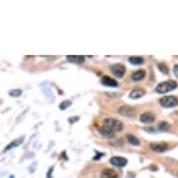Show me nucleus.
Instances as JSON below:
<instances>
[{
  "label": "nucleus",
  "mask_w": 178,
  "mask_h": 178,
  "mask_svg": "<svg viewBox=\"0 0 178 178\" xmlns=\"http://www.w3.org/2000/svg\"><path fill=\"white\" fill-rule=\"evenodd\" d=\"M178 87V84L174 80H167L164 82H161L156 87V92L159 93H166L175 90Z\"/></svg>",
  "instance_id": "f257e3e1"
},
{
  "label": "nucleus",
  "mask_w": 178,
  "mask_h": 178,
  "mask_svg": "<svg viewBox=\"0 0 178 178\" xmlns=\"http://www.w3.org/2000/svg\"><path fill=\"white\" fill-rule=\"evenodd\" d=\"M103 126L108 128L111 130H113L114 133H116V132H120V130L123 129V123L118 120H115V118H112V117H107L104 120Z\"/></svg>",
  "instance_id": "f03ea898"
},
{
  "label": "nucleus",
  "mask_w": 178,
  "mask_h": 178,
  "mask_svg": "<svg viewBox=\"0 0 178 178\" xmlns=\"http://www.w3.org/2000/svg\"><path fill=\"white\" fill-rule=\"evenodd\" d=\"M159 104L162 107L165 108H171L174 107L178 104V98L175 96H163L162 98L159 99Z\"/></svg>",
  "instance_id": "7ed1b4c3"
},
{
  "label": "nucleus",
  "mask_w": 178,
  "mask_h": 178,
  "mask_svg": "<svg viewBox=\"0 0 178 178\" xmlns=\"http://www.w3.org/2000/svg\"><path fill=\"white\" fill-rule=\"evenodd\" d=\"M110 70H111L112 74H113L115 76H117V78H118V79L122 78V76L125 75V73H126V68L121 63L113 64L110 67Z\"/></svg>",
  "instance_id": "20e7f679"
},
{
  "label": "nucleus",
  "mask_w": 178,
  "mask_h": 178,
  "mask_svg": "<svg viewBox=\"0 0 178 178\" xmlns=\"http://www.w3.org/2000/svg\"><path fill=\"white\" fill-rule=\"evenodd\" d=\"M118 113L124 117H133L135 116V110L133 107H132V106L130 105H122L118 108Z\"/></svg>",
  "instance_id": "39448f33"
},
{
  "label": "nucleus",
  "mask_w": 178,
  "mask_h": 178,
  "mask_svg": "<svg viewBox=\"0 0 178 178\" xmlns=\"http://www.w3.org/2000/svg\"><path fill=\"white\" fill-rule=\"evenodd\" d=\"M110 163L112 165L116 166V167H124L126 166L128 163V161L125 158H122V157H113L110 159Z\"/></svg>",
  "instance_id": "423d86ee"
},
{
  "label": "nucleus",
  "mask_w": 178,
  "mask_h": 178,
  "mask_svg": "<svg viewBox=\"0 0 178 178\" xmlns=\"http://www.w3.org/2000/svg\"><path fill=\"white\" fill-rule=\"evenodd\" d=\"M155 115L151 112H145V113L141 114L140 116V121L143 122V123H146V124H150L152 122H154L155 120Z\"/></svg>",
  "instance_id": "0eeeda50"
},
{
  "label": "nucleus",
  "mask_w": 178,
  "mask_h": 178,
  "mask_svg": "<svg viewBox=\"0 0 178 178\" xmlns=\"http://www.w3.org/2000/svg\"><path fill=\"white\" fill-rule=\"evenodd\" d=\"M150 148L155 152L161 153L167 150L168 145L166 143H151L150 144Z\"/></svg>",
  "instance_id": "6e6552de"
},
{
  "label": "nucleus",
  "mask_w": 178,
  "mask_h": 178,
  "mask_svg": "<svg viewBox=\"0 0 178 178\" xmlns=\"http://www.w3.org/2000/svg\"><path fill=\"white\" fill-rule=\"evenodd\" d=\"M101 178H118V174L113 169H104L101 173Z\"/></svg>",
  "instance_id": "1a4fd4ad"
},
{
  "label": "nucleus",
  "mask_w": 178,
  "mask_h": 178,
  "mask_svg": "<svg viewBox=\"0 0 178 178\" xmlns=\"http://www.w3.org/2000/svg\"><path fill=\"white\" fill-rule=\"evenodd\" d=\"M146 92L141 88H135L133 90L130 92V98L132 99H139L141 97H143L145 95Z\"/></svg>",
  "instance_id": "9d476101"
},
{
  "label": "nucleus",
  "mask_w": 178,
  "mask_h": 178,
  "mask_svg": "<svg viewBox=\"0 0 178 178\" xmlns=\"http://www.w3.org/2000/svg\"><path fill=\"white\" fill-rule=\"evenodd\" d=\"M101 82H102L103 85L108 86V87H117L118 85L117 82L114 79L110 78V76H103V79H102V80H101Z\"/></svg>",
  "instance_id": "9b49d317"
},
{
  "label": "nucleus",
  "mask_w": 178,
  "mask_h": 178,
  "mask_svg": "<svg viewBox=\"0 0 178 178\" xmlns=\"http://www.w3.org/2000/svg\"><path fill=\"white\" fill-rule=\"evenodd\" d=\"M66 59L70 63H74L78 64H81L85 61L84 56H80V55H67Z\"/></svg>",
  "instance_id": "f8f14e48"
},
{
  "label": "nucleus",
  "mask_w": 178,
  "mask_h": 178,
  "mask_svg": "<svg viewBox=\"0 0 178 178\" xmlns=\"http://www.w3.org/2000/svg\"><path fill=\"white\" fill-rule=\"evenodd\" d=\"M98 132H99L101 134H102V135L105 136V137H108V138L113 137V136L115 135V133L113 132V130H111L110 129L106 128V127H104V126L98 127Z\"/></svg>",
  "instance_id": "ddd939ff"
},
{
  "label": "nucleus",
  "mask_w": 178,
  "mask_h": 178,
  "mask_svg": "<svg viewBox=\"0 0 178 178\" xmlns=\"http://www.w3.org/2000/svg\"><path fill=\"white\" fill-rule=\"evenodd\" d=\"M145 76H146V71L144 69H140L132 75V79L133 81H139L143 79Z\"/></svg>",
  "instance_id": "4468645a"
},
{
  "label": "nucleus",
  "mask_w": 178,
  "mask_h": 178,
  "mask_svg": "<svg viewBox=\"0 0 178 178\" xmlns=\"http://www.w3.org/2000/svg\"><path fill=\"white\" fill-rule=\"evenodd\" d=\"M22 142H23V138H22V137L20 138V139L14 140L13 142H11L9 145H8L7 146H6V148L4 149V152L9 151V149H11V148H13V147H16V146H20V145L22 143Z\"/></svg>",
  "instance_id": "2eb2a0df"
},
{
  "label": "nucleus",
  "mask_w": 178,
  "mask_h": 178,
  "mask_svg": "<svg viewBox=\"0 0 178 178\" xmlns=\"http://www.w3.org/2000/svg\"><path fill=\"white\" fill-rule=\"evenodd\" d=\"M129 62L133 65H139L144 63V59L140 56H130L129 58Z\"/></svg>",
  "instance_id": "dca6fc26"
},
{
  "label": "nucleus",
  "mask_w": 178,
  "mask_h": 178,
  "mask_svg": "<svg viewBox=\"0 0 178 178\" xmlns=\"http://www.w3.org/2000/svg\"><path fill=\"white\" fill-rule=\"evenodd\" d=\"M126 138H127V141L130 145H133V146H139L140 145V141L138 140V138L135 137V136L133 134H127Z\"/></svg>",
  "instance_id": "f3484780"
},
{
  "label": "nucleus",
  "mask_w": 178,
  "mask_h": 178,
  "mask_svg": "<svg viewBox=\"0 0 178 178\" xmlns=\"http://www.w3.org/2000/svg\"><path fill=\"white\" fill-rule=\"evenodd\" d=\"M169 129H170V125L167 122L163 121L159 124V130H161V132H167V130H169Z\"/></svg>",
  "instance_id": "a211bd4d"
},
{
  "label": "nucleus",
  "mask_w": 178,
  "mask_h": 178,
  "mask_svg": "<svg viewBox=\"0 0 178 178\" xmlns=\"http://www.w3.org/2000/svg\"><path fill=\"white\" fill-rule=\"evenodd\" d=\"M22 94V91L20 90V89H17V90H12L9 92V95L11 97H14V98H17V97H20Z\"/></svg>",
  "instance_id": "6ab92c4d"
},
{
  "label": "nucleus",
  "mask_w": 178,
  "mask_h": 178,
  "mask_svg": "<svg viewBox=\"0 0 178 178\" xmlns=\"http://www.w3.org/2000/svg\"><path fill=\"white\" fill-rule=\"evenodd\" d=\"M158 68L159 69L161 72L164 73L165 75H167L169 73V68L167 67V65H165L164 63H159L158 64Z\"/></svg>",
  "instance_id": "aec40b11"
},
{
  "label": "nucleus",
  "mask_w": 178,
  "mask_h": 178,
  "mask_svg": "<svg viewBox=\"0 0 178 178\" xmlns=\"http://www.w3.org/2000/svg\"><path fill=\"white\" fill-rule=\"evenodd\" d=\"M71 104H72L71 101H63V102H62L60 104V108L62 110H64V109H66L67 107H69Z\"/></svg>",
  "instance_id": "412c9836"
},
{
  "label": "nucleus",
  "mask_w": 178,
  "mask_h": 178,
  "mask_svg": "<svg viewBox=\"0 0 178 178\" xmlns=\"http://www.w3.org/2000/svg\"><path fill=\"white\" fill-rule=\"evenodd\" d=\"M174 74L176 78L178 79V64H175L174 66Z\"/></svg>",
  "instance_id": "4be33fe9"
}]
</instances>
